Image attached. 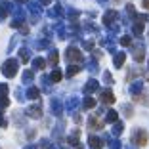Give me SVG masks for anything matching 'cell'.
I'll return each instance as SVG.
<instances>
[{
    "label": "cell",
    "instance_id": "cell-1",
    "mask_svg": "<svg viewBox=\"0 0 149 149\" xmlns=\"http://www.w3.org/2000/svg\"><path fill=\"white\" fill-rule=\"evenodd\" d=\"M134 141H136L138 145H145L147 143V134H145L143 130H138L136 136H134Z\"/></svg>",
    "mask_w": 149,
    "mask_h": 149
},
{
    "label": "cell",
    "instance_id": "cell-2",
    "mask_svg": "<svg viewBox=\"0 0 149 149\" xmlns=\"http://www.w3.org/2000/svg\"><path fill=\"white\" fill-rule=\"evenodd\" d=\"M101 101L107 103V105H109V103H115V96L111 92H103V94H101Z\"/></svg>",
    "mask_w": 149,
    "mask_h": 149
},
{
    "label": "cell",
    "instance_id": "cell-3",
    "mask_svg": "<svg viewBox=\"0 0 149 149\" xmlns=\"http://www.w3.org/2000/svg\"><path fill=\"white\" fill-rule=\"evenodd\" d=\"M88 126L92 128V130H94V128H97V130H100V128L103 126V123H101V120H97V117H92V118H90V123H88Z\"/></svg>",
    "mask_w": 149,
    "mask_h": 149
},
{
    "label": "cell",
    "instance_id": "cell-4",
    "mask_svg": "<svg viewBox=\"0 0 149 149\" xmlns=\"http://www.w3.org/2000/svg\"><path fill=\"white\" fill-rule=\"evenodd\" d=\"M6 74H8V77H13V74H15V61L6 63Z\"/></svg>",
    "mask_w": 149,
    "mask_h": 149
},
{
    "label": "cell",
    "instance_id": "cell-5",
    "mask_svg": "<svg viewBox=\"0 0 149 149\" xmlns=\"http://www.w3.org/2000/svg\"><path fill=\"white\" fill-rule=\"evenodd\" d=\"M67 56H69V59H73V61H79V59H80V52H79V50H74V48H71L69 52H67Z\"/></svg>",
    "mask_w": 149,
    "mask_h": 149
},
{
    "label": "cell",
    "instance_id": "cell-6",
    "mask_svg": "<svg viewBox=\"0 0 149 149\" xmlns=\"http://www.w3.org/2000/svg\"><path fill=\"white\" fill-rule=\"evenodd\" d=\"M90 147L92 149H101V140H97V138H90Z\"/></svg>",
    "mask_w": 149,
    "mask_h": 149
},
{
    "label": "cell",
    "instance_id": "cell-7",
    "mask_svg": "<svg viewBox=\"0 0 149 149\" xmlns=\"http://www.w3.org/2000/svg\"><path fill=\"white\" fill-rule=\"evenodd\" d=\"M97 88V82H94V80H90V82L86 84V92H94Z\"/></svg>",
    "mask_w": 149,
    "mask_h": 149
},
{
    "label": "cell",
    "instance_id": "cell-8",
    "mask_svg": "<svg viewBox=\"0 0 149 149\" xmlns=\"http://www.w3.org/2000/svg\"><path fill=\"white\" fill-rule=\"evenodd\" d=\"M107 120H109V123H115V120H117V113H115V111H109V115H107Z\"/></svg>",
    "mask_w": 149,
    "mask_h": 149
},
{
    "label": "cell",
    "instance_id": "cell-9",
    "mask_svg": "<svg viewBox=\"0 0 149 149\" xmlns=\"http://www.w3.org/2000/svg\"><path fill=\"white\" fill-rule=\"evenodd\" d=\"M52 80H54V82H57V80H61V73H59V71H54V74H52Z\"/></svg>",
    "mask_w": 149,
    "mask_h": 149
},
{
    "label": "cell",
    "instance_id": "cell-10",
    "mask_svg": "<svg viewBox=\"0 0 149 149\" xmlns=\"http://www.w3.org/2000/svg\"><path fill=\"white\" fill-rule=\"evenodd\" d=\"M123 54H118V56H117V59H115V65H117V67H120V65H123Z\"/></svg>",
    "mask_w": 149,
    "mask_h": 149
},
{
    "label": "cell",
    "instance_id": "cell-11",
    "mask_svg": "<svg viewBox=\"0 0 149 149\" xmlns=\"http://www.w3.org/2000/svg\"><path fill=\"white\" fill-rule=\"evenodd\" d=\"M113 19H115V12H109V13H107V15H105V23L113 21Z\"/></svg>",
    "mask_w": 149,
    "mask_h": 149
},
{
    "label": "cell",
    "instance_id": "cell-12",
    "mask_svg": "<svg viewBox=\"0 0 149 149\" xmlns=\"http://www.w3.org/2000/svg\"><path fill=\"white\" fill-rule=\"evenodd\" d=\"M77 73H79V67H69V71H67V74H71V77Z\"/></svg>",
    "mask_w": 149,
    "mask_h": 149
},
{
    "label": "cell",
    "instance_id": "cell-13",
    "mask_svg": "<svg viewBox=\"0 0 149 149\" xmlns=\"http://www.w3.org/2000/svg\"><path fill=\"white\" fill-rule=\"evenodd\" d=\"M84 107H88V109H90V107H94V100H90V97H88V100L84 101Z\"/></svg>",
    "mask_w": 149,
    "mask_h": 149
},
{
    "label": "cell",
    "instance_id": "cell-14",
    "mask_svg": "<svg viewBox=\"0 0 149 149\" xmlns=\"http://www.w3.org/2000/svg\"><path fill=\"white\" fill-rule=\"evenodd\" d=\"M38 96V90H29V97H36Z\"/></svg>",
    "mask_w": 149,
    "mask_h": 149
},
{
    "label": "cell",
    "instance_id": "cell-15",
    "mask_svg": "<svg viewBox=\"0 0 149 149\" xmlns=\"http://www.w3.org/2000/svg\"><path fill=\"white\" fill-rule=\"evenodd\" d=\"M123 44H124V46H130V38H128V36H124V38H123Z\"/></svg>",
    "mask_w": 149,
    "mask_h": 149
},
{
    "label": "cell",
    "instance_id": "cell-16",
    "mask_svg": "<svg viewBox=\"0 0 149 149\" xmlns=\"http://www.w3.org/2000/svg\"><path fill=\"white\" fill-rule=\"evenodd\" d=\"M36 67H38V69H42V67H44V61H42V59H36Z\"/></svg>",
    "mask_w": 149,
    "mask_h": 149
},
{
    "label": "cell",
    "instance_id": "cell-17",
    "mask_svg": "<svg viewBox=\"0 0 149 149\" xmlns=\"http://www.w3.org/2000/svg\"><path fill=\"white\" fill-rule=\"evenodd\" d=\"M143 6H145V8H149V0H143Z\"/></svg>",
    "mask_w": 149,
    "mask_h": 149
},
{
    "label": "cell",
    "instance_id": "cell-18",
    "mask_svg": "<svg viewBox=\"0 0 149 149\" xmlns=\"http://www.w3.org/2000/svg\"><path fill=\"white\" fill-rule=\"evenodd\" d=\"M40 2H44V4H48V2H50V0H40Z\"/></svg>",
    "mask_w": 149,
    "mask_h": 149
},
{
    "label": "cell",
    "instance_id": "cell-19",
    "mask_svg": "<svg viewBox=\"0 0 149 149\" xmlns=\"http://www.w3.org/2000/svg\"><path fill=\"white\" fill-rule=\"evenodd\" d=\"M79 149H80V147H79Z\"/></svg>",
    "mask_w": 149,
    "mask_h": 149
}]
</instances>
